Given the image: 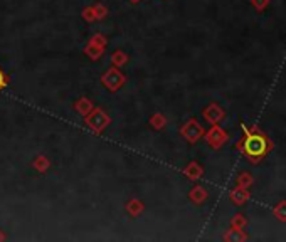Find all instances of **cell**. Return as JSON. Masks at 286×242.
Returning <instances> with one entry per match:
<instances>
[{
  "label": "cell",
  "instance_id": "cell-6",
  "mask_svg": "<svg viewBox=\"0 0 286 242\" xmlns=\"http://www.w3.org/2000/svg\"><path fill=\"white\" fill-rule=\"evenodd\" d=\"M202 173H204V170H202V167L199 165L197 162H192L187 168H185V175H187L190 180H197V178H200Z\"/></svg>",
  "mask_w": 286,
  "mask_h": 242
},
{
  "label": "cell",
  "instance_id": "cell-4",
  "mask_svg": "<svg viewBox=\"0 0 286 242\" xmlns=\"http://www.w3.org/2000/svg\"><path fill=\"white\" fill-rule=\"evenodd\" d=\"M224 116H226V113H224V110L219 104H211L204 110V118L212 125H217Z\"/></svg>",
  "mask_w": 286,
  "mask_h": 242
},
{
  "label": "cell",
  "instance_id": "cell-12",
  "mask_svg": "<svg viewBox=\"0 0 286 242\" xmlns=\"http://www.w3.org/2000/svg\"><path fill=\"white\" fill-rule=\"evenodd\" d=\"M251 5L257 10V12H263V10L268 9L269 0H251Z\"/></svg>",
  "mask_w": 286,
  "mask_h": 242
},
{
  "label": "cell",
  "instance_id": "cell-5",
  "mask_svg": "<svg viewBox=\"0 0 286 242\" xmlns=\"http://www.w3.org/2000/svg\"><path fill=\"white\" fill-rule=\"evenodd\" d=\"M249 190H246V189H241V187H236L231 190V194H229V199H231V202L234 205H244L246 202L249 200Z\"/></svg>",
  "mask_w": 286,
  "mask_h": 242
},
{
  "label": "cell",
  "instance_id": "cell-11",
  "mask_svg": "<svg viewBox=\"0 0 286 242\" xmlns=\"http://www.w3.org/2000/svg\"><path fill=\"white\" fill-rule=\"evenodd\" d=\"M246 224H248V221H246V217L243 216V213H236V216L232 217V221H231V227H234V229H244Z\"/></svg>",
  "mask_w": 286,
  "mask_h": 242
},
{
  "label": "cell",
  "instance_id": "cell-1",
  "mask_svg": "<svg viewBox=\"0 0 286 242\" xmlns=\"http://www.w3.org/2000/svg\"><path fill=\"white\" fill-rule=\"evenodd\" d=\"M241 128H243V137L236 143V150H239L251 163L257 165V163H261L269 155V151L273 150L274 143L271 142V138H269L266 133L259 131L257 126L248 128L243 123Z\"/></svg>",
  "mask_w": 286,
  "mask_h": 242
},
{
  "label": "cell",
  "instance_id": "cell-2",
  "mask_svg": "<svg viewBox=\"0 0 286 242\" xmlns=\"http://www.w3.org/2000/svg\"><path fill=\"white\" fill-rule=\"evenodd\" d=\"M207 143H209L212 148H221V146L224 145L229 140V135L224 131V129L221 128V126H217V125H214L212 126L209 131H207Z\"/></svg>",
  "mask_w": 286,
  "mask_h": 242
},
{
  "label": "cell",
  "instance_id": "cell-7",
  "mask_svg": "<svg viewBox=\"0 0 286 242\" xmlns=\"http://www.w3.org/2000/svg\"><path fill=\"white\" fill-rule=\"evenodd\" d=\"M238 187L241 189H246V190H249L252 187V183H254V180H252V175L249 172H241L239 175H238Z\"/></svg>",
  "mask_w": 286,
  "mask_h": 242
},
{
  "label": "cell",
  "instance_id": "cell-8",
  "mask_svg": "<svg viewBox=\"0 0 286 242\" xmlns=\"http://www.w3.org/2000/svg\"><path fill=\"white\" fill-rule=\"evenodd\" d=\"M189 197H190V200L195 202V204H202V202L207 199V192L204 187H194L192 190H190Z\"/></svg>",
  "mask_w": 286,
  "mask_h": 242
},
{
  "label": "cell",
  "instance_id": "cell-10",
  "mask_svg": "<svg viewBox=\"0 0 286 242\" xmlns=\"http://www.w3.org/2000/svg\"><path fill=\"white\" fill-rule=\"evenodd\" d=\"M273 216L278 219L279 222H286V200H279L273 209Z\"/></svg>",
  "mask_w": 286,
  "mask_h": 242
},
{
  "label": "cell",
  "instance_id": "cell-13",
  "mask_svg": "<svg viewBox=\"0 0 286 242\" xmlns=\"http://www.w3.org/2000/svg\"><path fill=\"white\" fill-rule=\"evenodd\" d=\"M4 84H5V76L2 74V71H0V88H4Z\"/></svg>",
  "mask_w": 286,
  "mask_h": 242
},
{
  "label": "cell",
  "instance_id": "cell-9",
  "mask_svg": "<svg viewBox=\"0 0 286 242\" xmlns=\"http://www.w3.org/2000/svg\"><path fill=\"white\" fill-rule=\"evenodd\" d=\"M224 239H226V240H246V239H248V235L244 234L243 229H234V227H231L226 232V235H224Z\"/></svg>",
  "mask_w": 286,
  "mask_h": 242
},
{
  "label": "cell",
  "instance_id": "cell-3",
  "mask_svg": "<svg viewBox=\"0 0 286 242\" xmlns=\"http://www.w3.org/2000/svg\"><path fill=\"white\" fill-rule=\"evenodd\" d=\"M182 135L190 143H195L202 135H204V129H202V126L195 120H189L185 123V126L182 128Z\"/></svg>",
  "mask_w": 286,
  "mask_h": 242
}]
</instances>
